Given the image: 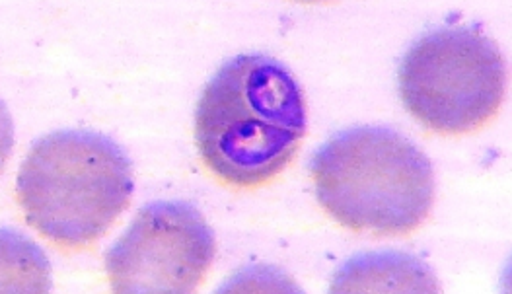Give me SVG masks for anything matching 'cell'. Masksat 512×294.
Returning a JSON list of instances; mask_svg holds the SVG:
<instances>
[{
  "instance_id": "cell-1",
  "label": "cell",
  "mask_w": 512,
  "mask_h": 294,
  "mask_svg": "<svg viewBox=\"0 0 512 294\" xmlns=\"http://www.w3.org/2000/svg\"><path fill=\"white\" fill-rule=\"evenodd\" d=\"M306 129L298 80L263 53L228 59L203 88L195 110L203 168L236 191L273 184L293 164Z\"/></svg>"
},
{
  "instance_id": "cell-2",
  "label": "cell",
  "mask_w": 512,
  "mask_h": 294,
  "mask_svg": "<svg viewBox=\"0 0 512 294\" xmlns=\"http://www.w3.org/2000/svg\"><path fill=\"white\" fill-rule=\"evenodd\" d=\"M129 156L96 131H55L32 145L16 176V201L37 234L63 252L92 248L127 211Z\"/></svg>"
},
{
  "instance_id": "cell-3",
  "label": "cell",
  "mask_w": 512,
  "mask_h": 294,
  "mask_svg": "<svg viewBox=\"0 0 512 294\" xmlns=\"http://www.w3.org/2000/svg\"><path fill=\"white\" fill-rule=\"evenodd\" d=\"M320 207L339 226L374 236H409L431 215V160L390 127L333 135L310 160Z\"/></svg>"
},
{
  "instance_id": "cell-6",
  "label": "cell",
  "mask_w": 512,
  "mask_h": 294,
  "mask_svg": "<svg viewBox=\"0 0 512 294\" xmlns=\"http://www.w3.org/2000/svg\"><path fill=\"white\" fill-rule=\"evenodd\" d=\"M427 265L405 254H370L349 261L333 279L331 293H437Z\"/></svg>"
},
{
  "instance_id": "cell-4",
  "label": "cell",
  "mask_w": 512,
  "mask_h": 294,
  "mask_svg": "<svg viewBox=\"0 0 512 294\" xmlns=\"http://www.w3.org/2000/svg\"><path fill=\"white\" fill-rule=\"evenodd\" d=\"M403 106L425 129L470 135L491 123L507 92V67L479 26H446L419 37L398 71Z\"/></svg>"
},
{
  "instance_id": "cell-5",
  "label": "cell",
  "mask_w": 512,
  "mask_h": 294,
  "mask_svg": "<svg viewBox=\"0 0 512 294\" xmlns=\"http://www.w3.org/2000/svg\"><path fill=\"white\" fill-rule=\"evenodd\" d=\"M215 252V232L197 207L185 201L148 203L106 254L111 291L195 293Z\"/></svg>"
}]
</instances>
